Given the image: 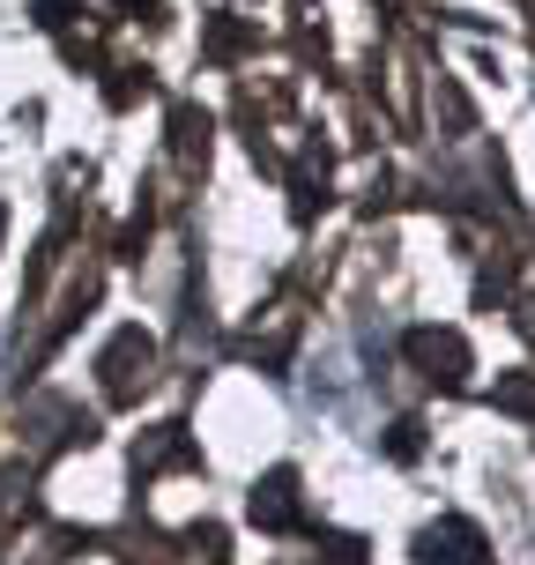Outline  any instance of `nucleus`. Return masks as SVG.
<instances>
[{
	"label": "nucleus",
	"instance_id": "f03ea898",
	"mask_svg": "<svg viewBox=\"0 0 535 565\" xmlns=\"http://www.w3.org/2000/svg\"><path fill=\"white\" fill-rule=\"evenodd\" d=\"M149 358H157V342L141 335V328H119L113 350L97 358V372H105V395H113V402H135L141 380H149Z\"/></svg>",
	"mask_w": 535,
	"mask_h": 565
},
{
	"label": "nucleus",
	"instance_id": "423d86ee",
	"mask_svg": "<svg viewBox=\"0 0 535 565\" xmlns=\"http://www.w3.org/2000/svg\"><path fill=\"white\" fill-rule=\"evenodd\" d=\"M387 447H395V461H417V447H424V424H395V439H387Z\"/></svg>",
	"mask_w": 535,
	"mask_h": 565
},
{
	"label": "nucleus",
	"instance_id": "39448f33",
	"mask_svg": "<svg viewBox=\"0 0 535 565\" xmlns=\"http://www.w3.org/2000/svg\"><path fill=\"white\" fill-rule=\"evenodd\" d=\"M491 402L513 409V417H535V380H528V372H513V380H499V395H491Z\"/></svg>",
	"mask_w": 535,
	"mask_h": 565
},
{
	"label": "nucleus",
	"instance_id": "7ed1b4c3",
	"mask_svg": "<svg viewBox=\"0 0 535 565\" xmlns=\"http://www.w3.org/2000/svg\"><path fill=\"white\" fill-rule=\"evenodd\" d=\"M417 565H491V543H483L477 521L447 513L439 529H424V536H417Z\"/></svg>",
	"mask_w": 535,
	"mask_h": 565
},
{
	"label": "nucleus",
	"instance_id": "20e7f679",
	"mask_svg": "<svg viewBox=\"0 0 535 565\" xmlns=\"http://www.w3.org/2000/svg\"><path fill=\"white\" fill-rule=\"evenodd\" d=\"M254 521L260 529H298V469H268L254 483Z\"/></svg>",
	"mask_w": 535,
	"mask_h": 565
},
{
	"label": "nucleus",
	"instance_id": "f257e3e1",
	"mask_svg": "<svg viewBox=\"0 0 535 565\" xmlns=\"http://www.w3.org/2000/svg\"><path fill=\"white\" fill-rule=\"evenodd\" d=\"M409 365L431 380V387H461L469 380V342H461V328H409Z\"/></svg>",
	"mask_w": 535,
	"mask_h": 565
},
{
	"label": "nucleus",
	"instance_id": "0eeeda50",
	"mask_svg": "<svg viewBox=\"0 0 535 565\" xmlns=\"http://www.w3.org/2000/svg\"><path fill=\"white\" fill-rule=\"evenodd\" d=\"M67 8H75V0H38V23L60 30V23H67Z\"/></svg>",
	"mask_w": 535,
	"mask_h": 565
}]
</instances>
